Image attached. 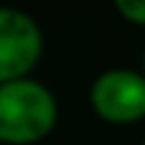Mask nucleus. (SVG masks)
<instances>
[{
    "mask_svg": "<svg viewBox=\"0 0 145 145\" xmlns=\"http://www.w3.org/2000/svg\"><path fill=\"white\" fill-rule=\"evenodd\" d=\"M57 97L40 81L22 78L0 86V142L35 145L57 126Z\"/></svg>",
    "mask_w": 145,
    "mask_h": 145,
    "instance_id": "1",
    "label": "nucleus"
},
{
    "mask_svg": "<svg viewBox=\"0 0 145 145\" xmlns=\"http://www.w3.org/2000/svg\"><path fill=\"white\" fill-rule=\"evenodd\" d=\"M43 54L40 24L19 8L0 5V86L27 78Z\"/></svg>",
    "mask_w": 145,
    "mask_h": 145,
    "instance_id": "2",
    "label": "nucleus"
},
{
    "mask_svg": "<svg viewBox=\"0 0 145 145\" xmlns=\"http://www.w3.org/2000/svg\"><path fill=\"white\" fill-rule=\"evenodd\" d=\"M89 102L108 124H135L145 118V75L124 67L99 72L89 89Z\"/></svg>",
    "mask_w": 145,
    "mask_h": 145,
    "instance_id": "3",
    "label": "nucleus"
},
{
    "mask_svg": "<svg viewBox=\"0 0 145 145\" xmlns=\"http://www.w3.org/2000/svg\"><path fill=\"white\" fill-rule=\"evenodd\" d=\"M116 11L132 24H145V0H113Z\"/></svg>",
    "mask_w": 145,
    "mask_h": 145,
    "instance_id": "4",
    "label": "nucleus"
},
{
    "mask_svg": "<svg viewBox=\"0 0 145 145\" xmlns=\"http://www.w3.org/2000/svg\"><path fill=\"white\" fill-rule=\"evenodd\" d=\"M142 75H145V51H142Z\"/></svg>",
    "mask_w": 145,
    "mask_h": 145,
    "instance_id": "5",
    "label": "nucleus"
},
{
    "mask_svg": "<svg viewBox=\"0 0 145 145\" xmlns=\"http://www.w3.org/2000/svg\"><path fill=\"white\" fill-rule=\"evenodd\" d=\"M142 145H145V140H142Z\"/></svg>",
    "mask_w": 145,
    "mask_h": 145,
    "instance_id": "6",
    "label": "nucleus"
}]
</instances>
